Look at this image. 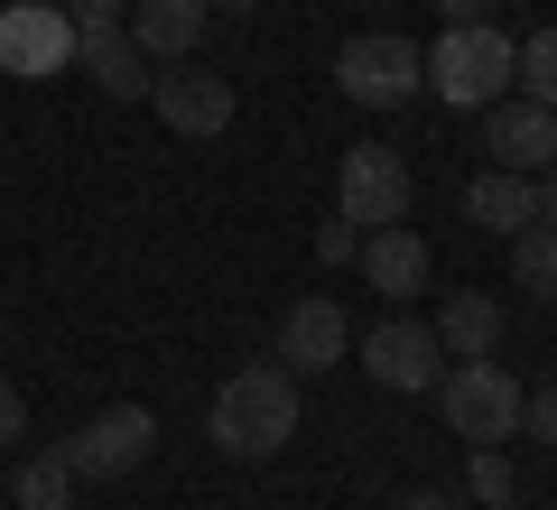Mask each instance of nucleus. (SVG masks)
<instances>
[{
    "label": "nucleus",
    "mask_w": 557,
    "mask_h": 510,
    "mask_svg": "<svg viewBox=\"0 0 557 510\" xmlns=\"http://www.w3.org/2000/svg\"><path fill=\"white\" fill-rule=\"evenodd\" d=\"M335 84H344V102H362V112H399V102L428 94V65H418L409 38L372 28V38H344L335 47Z\"/></svg>",
    "instance_id": "nucleus-4"
},
{
    "label": "nucleus",
    "mask_w": 557,
    "mask_h": 510,
    "mask_svg": "<svg viewBox=\"0 0 557 510\" xmlns=\"http://www.w3.org/2000/svg\"><path fill=\"white\" fill-rule=\"evenodd\" d=\"M465 214H474L483 233H502V241H511V233H530V223H539V177H511V167H483V177L465 186Z\"/></svg>",
    "instance_id": "nucleus-14"
},
{
    "label": "nucleus",
    "mask_w": 557,
    "mask_h": 510,
    "mask_svg": "<svg viewBox=\"0 0 557 510\" xmlns=\"http://www.w3.org/2000/svg\"><path fill=\"white\" fill-rule=\"evenodd\" d=\"M418 65H428V94L446 112H493L511 94V75H520V38H502L493 20H465L437 47H418Z\"/></svg>",
    "instance_id": "nucleus-2"
},
{
    "label": "nucleus",
    "mask_w": 557,
    "mask_h": 510,
    "mask_svg": "<svg viewBox=\"0 0 557 510\" xmlns=\"http://www.w3.org/2000/svg\"><path fill=\"white\" fill-rule=\"evenodd\" d=\"M465 483H474V501H483V510H493V501H511V455H502V446H474Z\"/></svg>",
    "instance_id": "nucleus-20"
},
{
    "label": "nucleus",
    "mask_w": 557,
    "mask_h": 510,
    "mask_svg": "<svg viewBox=\"0 0 557 510\" xmlns=\"http://www.w3.org/2000/svg\"><path fill=\"white\" fill-rule=\"evenodd\" d=\"M539 223H548V233H557V158H548V167H539Z\"/></svg>",
    "instance_id": "nucleus-26"
},
{
    "label": "nucleus",
    "mask_w": 557,
    "mask_h": 510,
    "mask_svg": "<svg viewBox=\"0 0 557 510\" xmlns=\"http://www.w3.org/2000/svg\"><path fill=\"white\" fill-rule=\"evenodd\" d=\"M149 446H159V418L139 409V399H121V409H102L94 427H75L57 455L75 464V483H121V473L149 464Z\"/></svg>",
    "instance_id": "nucleus-5"
},
{
    "label": "nucleus",
    "mask_w": 557,
    "mask_h": 510,
    "mask_svg": "<svg viewBox=\"0 0 557 510\" xmlns=\"http://www.w3.org/2000/svg\"><path fill=\"white\" fill-rule=\"evenodd\" d=\"M437 10H446V28H465V20H493L502 0H437Z\"/></svg>",
    "instance_id": "nucleus-25"
},
{
    "label": "nucleus",
    "mask_w": 557,
    "mask_h": 510,
    "mask_svg": "<svg viewBox=\"0 0 557 510\" xmlns=\"http://www.w3.org/2000/svg\"><path fill=\"white\" fill-rule=\"evenodd\" d=\"M493 510H520V501H493Z\"/></svg>",
    "instance_id": "nucleus-29"
},
{
    "label": "nucleus",
    "mask_w": 557,
    "mask_h": 510,
    "mask_svg": "<svg viewBox=\"0 0 557 510\" xmlns=\"http://www.w3.org/2000/svg\"><path fill=\"white\" fill-rule=\"evenodd\" d=\"M20 427H28V399L0 381V446H20Z\"/></svg>",
    "instance_id": "nucleus-24"
},
{
    "label": "nucleus",
    "mask_w": 557,
    "mask_h": 510,
    "mask_svg": "<svg viewBox=\"0 0 557 510\" xmlns=\"http://www.w3.org/2000/svg\"><path fill=\"white\" fill-rule=\"evenodd\" d=\"M75 65H94V84H102L112 102H149V75H159V65L139 57L121 28H102V38H75Z\"/></svg>",
    "instance_id": "nucleus-16"
},
{
    "label": "nucleus",
    "mask_w": 557,
    "mask_h": 510,
    "mask_svg": "<svg viewBox=\"0 0 557 510\" xmlns=\"http://www.w3.org/2000/svg\"><path fill=\"white\" fill-rule=\"evenodd\" d=\"M399 510H465V501H456V492H409Z\"/></svg>",
    "instance_id": "nucleus-27"
},
{
    "label": "nucleus",
    "mask_w": 557,
    "mask_h": 510,
    "mask_svg": "<svg viewBox=\"0 0 557 510\" xmlns=\"http://www.w3.org/2000/svg\"><path fill=\"white\" fill-rule=\"evenodd\" d=\"M483 158L511 167V177H539V167L557 158V112L530 102V94H502L493 112H483Z\"/></svg>",
    "instance_id": "nucleus-10"
},
{
    "label": "nucleus",
    "mask_w": 557,
    "mask_h": 510,
    "mask_svg": "<svg viewBox=\"0 0 557 510\" xmlns=\"http://www.w3.org/2000/svg\"><path fill=\"white\" fill-rule=\"evenodd\" d=\"M362 372L381 381V390H437V372H446V344L418 315H381L372 334H362Z\"/></svg>",
    "instance_id": "nucleus-8"
},
{
    "label": "nucleus",
    "mask_w": 557,
    "mask_h": 510,
    "mask_svg": "<svg viewBox=\"0 0 557 510\" xmlns=\"http://www.w3.org/2000/svg\"><path fill=\"white\" fill-rule=\"evenodd\" d=\"M10 492H20V510H75V464L65 455H28Z\"/></svg>",
    "instance_id": "nucleus-17"
},
{
    "label": "nucleus",
    "mask_w": 557,
    "mask_h": 510,
    "mask_svg": "<svg viewBox=\"0 0 557 510\" xmlns=\"http://www.w3.org/2000/svg\"><path fill=\"white\" fill-rule=\"evenodd\" d=\"M65 20H75V38H102V28L131 20V0H65Z\"/></svg>",
    "instance_id": "nucleus-21"
},
{
    "label": "nucleus",
    "mask_w": 557,
    "mask_h": 510,
    "mask_svg": "<svg viewBox=\"0 0 557 510\" xmlns=\"http://www.w3.org/2000/svg\"><path fill=\"white\" fill-rule=\"evenodd\" d=\"M520 399H530V390H520L493 353L446 362V372H437V409H446V427H456L465 446H511V436H520Z\"/></svg>",
    "instance_id": "nucleus-3"
},
{
    "label": "nucleus",
    "mask_w": 557,
    "mask_h": 510,
    "mask_svg": "<svg viewBox=\"0 0 557 510\" xmlns=\"http://www.w3.org/2000/svg\"><path fill=\"white\" fill-rule=\"evenodd\" d=\"M335 214L354 223V233H381V223H409V158H399V149H344Z\"/></svg>",
    "instance_id": "nucleus-7"
},
{
    "label": "nucleus",
    "mask_w": 557,
    "mask_h": 510,
    "mask_svg": "<svg viewBox=\"0 0 557 510\" xmlns=\"http://www.w3.org/2000/svg\"><path fill=\"white\" fill-rule=\"evenodd\" d=\"M149 112L186 139H223L233 130V75H196V65H168L149 75Z\"/></svg>",
    "instance_id": "nucleus-9"
},
{
    "label": "nucleus",
    "mask_w": 557,
    "mask_h": 510,
    "mask_svg": "<svg viewBox=\"0 0 557 510\" xmlns=\"http://www.w3.org/2000/svg\"><path fill=\"white\" fill-rule=\"evenodd\" d=\"M520 94H530V102H548V112H557V28H539V38H520Z\"/></svg>",
    "instance_id": "nucleus-19"
},
{
    "label": "nucleus",
    "mask_w": 557,
    "mask_h": 510,
    "mask_svg": "<svg viewBox=\"0 0 557 510\" xmlns=\"http://www.w3.org/2000/svg\"><path fill=\"white\" fill-rule=\"evenodd\" d=\"M233 10H260V0H233Z\"/></svg>",
    "instance_id": "nucleus-28"
},
{
    "label": "nucleus",
    "mask_w": 557,
    "mask_h": 510,
    "mask_svg": "<svg viewBox=\"0 0 557 510\" xmlns=\"http://www.w3.org/2000/svg\"><path fill=\"white\" fill-rule=\"evenodd\" d=\"M75 65V20H65V0H10L0 10V75L20 84H47Z\"/></svg>",
    "instance_id": "nucleus-6"
},
{
    "label": "nucleus",
    "mask_w": 557,
    "mask_h": 510,
    "mask_svg": "<svg viewBox=\"0 0 557 510\" xmlns=\"http://www.w3.org/2000/svg\"><path fill=\"white\" fill-rule=\"evenodd\" d=\"M511 278H520L530 297H548V307H557V233H548V223L511 233Z\"/></svg>",
    "instance_id": "nucleus-18"
},
{
    "label": "nucleus",
    "mask_w": 557,
    "mask_h": 510,
    "mask_svg": "<svg viewBox=\"0 0 557 510\" xmlns=\"http://www.w3.org/2000/svg\"><path fill=\"white\" fill-rule=\"evenodd\" d=\"M205 436H214L223 455H242V464H260V455H278L288 436H298V372L288 362H242L233 381L214 390V418H205Z\"/></svg>",
    "instance_id": "nucleus-1"
},
{
    "label": "nucleus",
    "mask_w": 557,
    "mask_h": 510,
    "mask_svg": "<svg viewBox=\"0 0 557 510\" xmlns=\"http://www.w3.org/2000/svg\"><path fill=\"white\" fill-rule=\"evenodd\" d=\"M344 344H354V325H344L335 297H298V307L278 315V362L288 372H335Z\"/></svg>",
    "instance_id": "nucleus-11"
},
{
    "label": "nucleus",
    "mask_w": 557,
    "mask_h": 510,
    "mask_svg": "<svg viewBox=\"0 0 557 510\" xmlns=\"http://www.w3.org/2000/svg\"><path fill=\"white\" fill-rule=\"evenodd\" d=\"M446 344V362H474V353H493L502 344V297H483V288H465V297H446L437 307V325H428Z\"/></svg>",
    "instance_id": "nucleus-15"
},
{
    "label": "nucleus",
    "mask_w": 557,
    "mask_h": 510,
    "mask_svg": "<svg viewBox=\"0 0 557 510\" xmlns=\"http://www.w3.org/2000/svg\"><path fill=\"white\" fill-rule=\"evenodd\" d=\"M354 270L372 278L381 297H418V288H428V270H437V260H428V241H418L409 223H381V233H362Z\"/></svg>",
    "instance_id": "nucleus-13"
},
{
    "label": "nucleus",
    "mask_w": 557,
    "mask_h": 510,
    "mask_svg": "<svg viewBox=\"0 0 557 510\" xmlns=\"http://www.w3.org/2000/svg\"><path fill=\"white\" fill-rule=\"evenodd\" d=\"M520 427H530L539 446H557V381H548V390H530V399H520Z\"/></svg>",
    "instance_id": "nucleus-23"
},
{
    "label": "nucleus",
    "mask_w": 557,
    "mask_h": 510,
    "mask_svg": "<svg viewBox=\"0 0 557 510\" xmlns=\"http://www.w3.org/2000/svg\"><path fill=\"white\" fill-rule=\"evenodd\" d=\"M354 251H362V233H354L344 214H335V223H317V260H325V270H344Z\"/></svg>",
    "instance_id": "nucleus-22"
},
{
    "label": "nucleus",
    "mask_w": 557,
    "mask_h": 510,
    "mask_svg": "<svg viewBox=\"0 0 557 510\" xmlns=\"http://www.w3.org/2000/svg\"><path fill=\"white\" fill-rule=\"evenodd\" d=\"M205 20H214V0H131V20H121V38L139 47L149 65H177L186 47L205 38Z\"/></svg>",
    "instance_id": "nucleus-12"
}]
</instances>
